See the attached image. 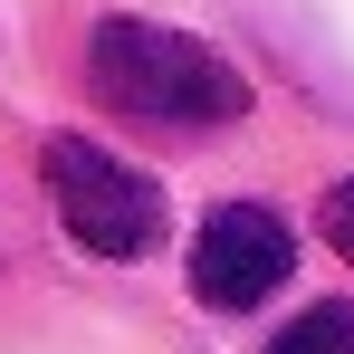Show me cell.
Instances as JSON below:
<instances>
[{
	"label": "cell",
	"mask_w": 354,
	"mask_h": 354,
	"mask_svg": "<svg viewBox=\"0 0 354 354\" xmlns=\"http://www.w3.org/2000/svg\"><path fill=\"white\" fill-rule=\"evenodd\" d=\"M316 221H326V239L354 259V182H335V192H326V211H316Z\"/></svg>",
	"instance_id": "5b68a950"
},
{
	"label": "cell",
	"mask_w": 354,
	"mask_h": 354,
	"mask_svg": "<svg viewBox=\"0 0 354 354\" xmlns=\"http://www.w3.org/2000/svg\"><path fill=\"white\" fill-rule=\"evenodd\" d=\"M86 86L96 106H115L134 124H173V134H201V124H239L249 115V77H239L211 39L192 29H163V19H96L86 39Z\"/></svg>",
	"instance_id": "6da1fadb"
},
{
	"label": "cell",
	"mask_w": 354,
	"mask_h": 354,
	"mask_svg": "<svg viewBox=\"0 0 354 354\" xmlns=\"http://www.w3.org/2000/svg\"><path fill=\"white\" fill-rule=\"evenodd\" d=\"M268 354H354V306H306L297 326H278Z\"/></svg>",
	"instance_id": "277c9868"
},
{
	"label": "cell",
	"mask_w": 354,
	"mask_h": 354,
	"mask_svg": "<svg viewBox=\"0 0 354 354\" xmlns=\"http://www.w3.org/2000/svg\"><path fill=\"white\" fill-rule=\"evenodd\" d=\"M39 173H48V201H58V221H67L77 249H96V259H144V249L163 239V192H153V173H134L124 153L86 144V134H58Z\"/></svg>",
	"instance_id": "7a4b0ae2"
},
{
	"label": "cell",
	"mask_w": 354,
	"mask_h": 354,
	"mask_svg": "<svg viewBox=\"0 0 354 354\" xmlns=\"http://www.w3.org/2000/svg\"><path fill=\"white\" fill-rule=\"evenodd\" d=\"M288 268H297V239L268 201H221L192 239V297L221 306V316H249L259 297H278Z\"/></svg>",
	"instance_id": "3957f363"
}]
</instances>
